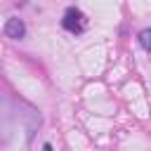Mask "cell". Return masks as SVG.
<instances>
[{"instance_id": "obj_1", "label": "cell", "mask_w": 151, "mask_h": 151, "mask_svg": "<svg viewBox=\"0 0 151 151\" xmlns=\"http://www.w3.org/2000/svg\"><path fill=\"white\" fill-rule=\"evenodd\" d=\"M61 26H64L68 33H80V31L85 28V14H83L78 7H68V9L64 12Z\"/></svg>"}, {"instance_id": "obj_2", "label": "cell", "mask_w": 151, "mask_h": 151, "mask_svg": "<svg viewBox=\"0 0 151 151\" xmlns=\"http://www.w3.org/2000/svg\"><path fill=\"white\" fill-rule=\"evenodd\" d=\"M5 35L12 38V40H21V38L26 35V24H24L21 19H17V17L7 19V21H5Z\"/></svg>"}, {"instance_id": "obj_3", "label": "cell", "mask_w": 151, "mask_h": 151, "mask_svg": "<svg viewBox=\"0 0 151 151\" xmlns=\"http://www.w3.org/2000/svg\"><path fill=\"white\" fill-rule=\"evenodd\" d=\"M24 120H26V130H28V139L33 137V132L40 127V123H42V118H40V113L35 111V109H31V106H26V113H24Z\"/></svg>"}, {"instance_id": "obj_4", "label": "cell", "mask_w": 151, "mask_h": 151, "mask_svg": "<svg viewBox=\"0 0 151 151\" xmlns=\"http://www.w3.org/2000/svg\"><path fill=\"white\" fill-rule=\"evenodd\" d=\"M137 38H139V45H142L146 52H151V28H142Z\"/></svg>"}, {"instance_id": "obj_5", "label": "cell", "mask_w": 151, "mask_h": 151, "mask_svg": "<svg viewBox=\"0 0 151 151\" xmlns=\"http://www.w3.org/2000/svg\"><path fill=\"white\" fill-rule=\"evenodd\" d=\"M42 151H52V144H50V142H45V144H42Z\"/></svg>"}]
</instances>
